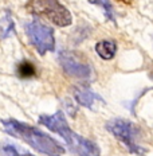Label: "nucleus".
Wrapping results in <instances>:
<instances>
[{
    "label": "nucleus",
    "mask_w": 153,
    "mask_h": 156,
    "mask_svg": "<svg viewBox=\"0 0 153 156\" xmlns=\"http://www.w3.org/2000/svg\"><path fill=\"white\" fill-rule=\"evenodd\" d=\"M39 122L51 132L58 133L66 141L71 154L77 156H101V148L96 143L78 135L70 128L62 110H58L54 115H42Z\"/></svg>",
    "instance_id": "1"
},
{
    "label": "nucleus",
    "mask_w": 153,
    "mask_h": 156,
    "mask_svg": "<svg viewBox=\"0 0 153 156\" xmlns=\"http://www.w3.org/2000/svg\"><path fill=\"white\" fill-rule=\"evenodd\" d=\"M3 126L9 136L27 143L39 154H43L46 156H62L64 154L63 145H61L50 135L42 132L40 129L30 124H26L15 119H7L3 120Z\"/></svg>",
    "instance_id": "2"
},
{
    "label": "nucleus",
    "mask_w": 153,
    "mask_h": 156,
    "mask_svg": "<svg viewBox=\"0 0 153 156\" xmlns=\"http://www.w3.org/2000/svg\"><path fill=\"white\" fill-rule=\"evenodd\" d=\"M106 129L129 149L130 154L144 156L145 149L138 144L140 129L136 124L126 119H113L106 122Z\"/></svg>",
    "instance_id": "3"
},
{
    "label": "nucleus",
    "mask_w": 153,
    "mask_h": 156,
    "mask_svg": "<svg viewBox=\"0 0 153 156\" xmlns=\"http://www.w3.org/2000/svg\"><path fill=\"white\" fill-rule=\"evenodd\" d=\"M28 8L34 14L44 16L58 27H67L73 23L71 12L59 0H30Z\"/></svg>",
    "instance_id": "4"
},
{
    "label": "nucleus",
    "mask_w": 153,
    "mask_h": 156,
    "mask_svg": "<svg viewBox=\"0 0 153 156\" xmlns=\"http://www.w3.org/2000/svg\"><path fill=\"white\" fill-rule=\"evenodd\" d=\"M26 34L30 39L31 44L35 47L40 55H44L48 51L55 50V37L54 30L50 26H46L40 22H30L24 26Z\"/></svg>",
    "instance_id": "5"
},
{
    "label": "nucleus",
    "mask_w": 153,
    "mask_h": 156,
    "mask_svg": "<svg viewBox=\"0 0 153 156\" xmlns=\"http://www.w3.org/2000/svg\"><path fill=\"white\" fill-rule=\"evenodd\" d=\"M59 65L62 66L63 71L67 76L77 78V80L87 81L92 77V67L90 65H87L82 58L79 57L74 51H61L59 53Z\"/></svg>",
    "instance_id": "6"
},
{
    "label": "nucleus",
    "mask_w": 153,
    "mask_h": 156,
    "mask_svg": "<svg viewBox=\"0 0 153 156\" xmlns=\"http://www.w3.org/2000/svg\"><path fill=\"white\" fill-rule=\"evenodd\" d=\"M74 98L81 106H85L87 109H93L94 102L97 100H102L99 96H97L96 93L87 89V87H75L74 89Z\"/></svg>",
    "instance_id": "7"
},
{
    "label": "nucleus",
    "mask_w": 153,
    "mask_h": 156,
    "mask_svg": "<svg viewBox=\"0 0 153 156\" xmlns=\"http://www.w3.org/2000/svg\"><path fill=\"white\" fill-rule=\"evenodd\" d=\"M96 53L103 61H110L116 57L117 43L114 41H110V39H103L96 44Z\"/></svg>",
    "instance_id": "8"
},
{
    "label": "nucleus",
    "mask_w": 153,
    "mask_h": 156,
    "mask_svg": "<svg viewBox=\"0 0 153 156\" xmlns=\"http://www.w3.org/2000/svg\"><path fill=\"white\" fill-rule=\"evenodd\" d=\"M0 156H35V155L30 154V152L22 151V149H19L14 144L2 143L0 144Z\"/></svg>",
    "instance_id": "9"
},
{
    "label": "nucleus",
    "mask_w": 153,
    "mask_h": 156,
    "mask_svg": "<svg viewBox=\"0 0 153 156\" xmlns=\"http://www.w3.org/2000/svg\"><path fill=\"white\" fill-rule=\"evenodd\" d=\"M90 3H92V4H96V5H99V7L103 9V12H105L106 19H109L113 24L117 26L114 9H113V5L109 0H90Z\"/></svg>",
    "instance_id": "10"
},
{
    "label": "nucleus",
    "mask_w": 153,
    "mask_h": 156,
    "mask_svg": "<svg viewBox=\"0 0 153 156\" xmlns=\"http://www.w3.org/2000/svg\"><path fill=\"white\" fill-rule=\"evenodd\" d=\"M14 28H15L14 22H12L9 15H5L4 18L0 20V35H2L3 38H7L11 34H14Z\"/></svg>",
    "instance_id": "11"
},
{
    "label": "nucleus",
    "mask_w": 153,
    "mask_h": 156,
    "mask_svg": "<svg viewBox=\"0 0 153 156\" xmlns=\"http://www.w3.org/2000/svg\"><path fill=\"white\" fill-rule=\"evenodd\" d=\"M18 74L22 78H31L35 76V66L28 61H23L18 66Z\"/></svg>",
    "instance_id": "12"
},
{
    "label": "nucleus",
    "mask_w": 153,
    "mask_h": 156,
    "mask_svg": "<svg viewBox=\"0 0 153 156\" xmlns=\"http://www.w3.org/2000/svg\"><path fill=\"white\" fill-rule=\"evenodd\" d=\"M117 2H121V3H125V4H132L133 0H117Z\"/></svg>",
    "instance_id": "13"
}]
</instances>
